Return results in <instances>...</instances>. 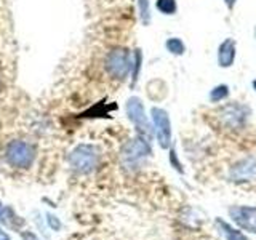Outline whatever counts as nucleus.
<instances>
[{
    "instance_id": "nucleus-12",
    "label": "nucleus",
    "mask_w": 256,
    "mask_h": 240,
    "mask_svg": "<svg viewBox=\"0 0 256 240\" xmlns=\"http://www.w3.org/2000/svg\"><path fill=\"white\" fill-rule=\"evenodd\" d=\"M229 96H230V86L228 84H218L208 93V101L212 104H222L224 101L229 100Z\"/></svg>"
},
{
    "instance_id": "nucleus-21",
    "label": "nucleus",
    "mask_w": 256,
    "mask_h": 240,
    "mask_svg": "<svg viewBox=\"0 0 256 240\" xmlns=\"http://www.w3.org/2000/svg\"><path fill=\"white\" fill-rule=\"evenodd\" d=\"M26 240H38V238H37L36 236H32V234H28V236H26Z\"/></svg>"
},
{
    "instance_id": "nucleus-3",
    "label": "nucleus",
    "mask_w": 256,
    "mask_h": 240,
    "mask_svg": "<svg viewBox=\"0 0 256 240\" xmlns=\"http://www.w3.org/2000/svg\"><path fill=\"white\" fill-rule=\"evenodd\" d=\"M133 53L126 46H114L104 56V70L116 82H125L132 74Z\"/></svg>"
},
{
    "instance_id": "nucleus-14",
    "label": "nucleus",
    "mask_w": 256,
    "mask_h": 240,
    "mask_svg": "<svg viewBox=\"0 0 256 240\" xmlns=\"http://www.w3.org/2000/svg\"><path fill=\"white\" fill-rule=\"evenodd\" d=\"M216 226H218L220 232L222 234V237L226 238V240H246V236H244L242 232L234 229L230 226V224H228L226 221H222V220H216Z\"/></svg>"
},
{
    "instance_id": "nucleus-7",
    "label": "nucleus",
    "mask_w": 256,
    "mask_h": 240,
    "mask_svg": "<svg viewBox=\"0 0 256 240\" xmlns=\"http://www.w3.org/2000/svg\"><path fill=\"white\" fill-rule=\"evenodd\" d=\"M5 157L14 168H29L36 158V149L26 141H13L8 144Z\"/></svg>"
},
{
    "instance_id": "nucleus-10",
    "label": "nucleus",
    "mask_w": 256,
    "mask_h": 240,
    "mask_svg": "<svg viewBox=\"0 0 256 240\" xmlns=\"http://www.w3.org/2000/svg\"><path fill=\"white\" fill-rule=\"evenodd\" d=\"M237 60V40L232 37H226L218 45L216 50V62L221 69H229L236 64Z\"/></svg>"
},
{
    "instance_id": "nucleus-20",
    "label": "nucleus",
    "mask_w": 256,
    "mask_h": 240,
    "mask_svg": "<svg viewBox=\"0 0 256 240\" xmlns=\"http://www.w3.org/2000/svg\"><path fill=\"white\" fill-rule=\"evenodd\" d=\"M0 240H10V236H8L6 232L0 230Z\"/></svg>"
},
{
    "instance_id": "nucleus-18",
    "label": "nucleus",
    "mask_w": 256,
    "mask_h": 240,
    "mask_svg": "<svg viewBox=\"0 0 256 240\" xmlns=\"http://www.w3.org/2000/svg\"><path fill=\"white\" fill-rule=\"evenodd\" d=\"M48 224H50L54 230H58L61 228V222L58 221V218H56V216H52V214L48 216Z\"/></svg>"
},
{
    "instance_id": "nucleus-9",
    "label": "nucleus",
    "mask_w": 256,
    "mask_h": 240,
    "mask_svg": "<svg viewBox=\"0 0 256 240\" xmlns=\"http://www.w3.org/2000/svg\"><path fill=\"white\" fill-rule=\"evenodd\" d=\"M229 216L242 230L256 234V206H248V205L230 206Z\"/></svg>"
},
{
    "instance_id": "nucleus-24",
    "label": "nucleus",
    "mask_w": 256,
    "mask_h": 240,
    "mask_svg": "<svg viewBox=\"0 0 256 240\" xmlns=\"http://www.w3.org/2000/svg\"><path fill=\"white\" fill-rule=\"evenodd\" d=\"M0 210H2V205H0Z\"/></svg>"
},
{
    "instance_id": "nucleus-22",
    "label": "nucleus",
    "mask_w": 256,
    "mask_h": 240,
    "mask_svg": "<svg viewBox=\"0 0 256 240\" xmlns=\"http://www.w3.org/2000/svg\"><path fill=\"white\" fill-rule=\"evenodd\" d=\"M252 88H253L254 93H256V78H253V82H252Z\"/></svg>"
},
{
    "instance_id": "nucleus-19",
    "label": "nucleus",
    "mask_w": 256,
    "mask_h": 240,
    "mask_svg": "<svg viewBox=\"0 0 256 240\" xmlns=\"http://www.w3.org/2000/svg\"><path fill=\"white\" fill-rule=\"evenodd\" d=\"M237 2H238V0H222L224 6L228 8V12H234V8H236Z\"/></svg>"
},
{
    "instance_id": "nucleus-16",
    "label": "nucleus",
    "mask_w": 256,
    "mask_h": 240,
    "mask_svg": "<svg viewBox=\"0 0 256 240\" xmlns=\"http://www.w3.org/2000/svg\"><path fill=\"white\" fill-rule=\"evenodd\" d=\"M154 6L164 16H173L178 13V0H156Z\"/></svg>"
},
{
    "instance_id": "nucleus-2",
    "label": "nucleus",
    "mask_w": 256,
    "mask_h": 240,
    "mask_svg": "<svg viewBox=\"0 0 256 240\" xmlns=\"http://www.w3.org/2000/svg\"><path fill=\"white\" fill-rule=\"evenodd\" d=\"M152 156L150 140L142 134H136L134 138L128 140L122 149H120V164L126 170H138L142 164L148 162V158Z\"/></svg>"
},
{
    "instance_id": "nucleus-17",
    "label": "nucleus",
    "mask_w": 256,
    "mask_h": 240,
    "mask_svg": "<svg viewBox=\"0 0 256 240\" xmlns=\"http://www.w3.org/2000/svg\"><path fill=\"white\" fill-rule=\"evenodd\" d=\"M168 162H170V166H173L176 172L184 173V168H182V164L180 160V156H178V152H176V149L173 146L168 149Z\"/></svg>"
},
{
    "instance_id": "nucleus-5",
    "label": "nucleus",
    "mask_w": 256,
    "mask_h": 240,
    "mask_svg": "<svg viewBox=\"0 0 256 240\" xmlns=\"http://www.w3.org/2000/svg\"><path fill=\"white\" fill-rule=\"evenodd\" d=\"M100 164V150L93 144H78L69 154V165L80 174H88L96 170Z\"/></svg>"
},
{
    "instance_id": "nucleus-4",
    "label": "nucleus",
    "mask_w": 256,
    "mask_h": 240,
    "mask_svg": "<svg viewBox=\"0 0 256 240\" xmlns=\"http://www.w3.org/2000/svg\"><path fill=\"white\" fill-rule=\"evenodd\" d=\"M125 112H126L128 120L133 124L136 133L152 140V136H154V128H152L150 116H148L142 100L138 98V96H130L125 104Z\"/></svg>"
},
{
    "instance_id": "nucleus-11",
    "label": "nucleus",
    "mask_w": 256,
    "mask_h": 240,
    "mask_svg": "<svg viewBox=\"0 0 256 240\" xmlns=\"http://www.w3.org/2000/svg\"><path fill=\"white\" fill-rule=\"evenodd\" d=\"M133 53V62H132V74H130V86L134 88L138 85L140 78H141V74H142V68H144V53L140 46H136L132 50Z\"/></svg>"
},
{
    "instance_id": "nucleus-6",
    "label": "nucleus",
    "mask_w": 256,
    "mask_h": 240,
    "mask_svg": "<svg viewBox=\"0 0 256 240\" xmlns=\"http://www.w3.org/2000/svg\"><path fill=\"white\" fill-rule=\"evenodd\" d=\"M150 122L152 128H154V136L157 140V144L160 149L168 150L173 146V126H172V118L168 110L158 106L150 108Z\"/></svg>"
},
{
    "instance_id": "nucleus-23",
    "label": "nucleus",
    "mask_w": 256,
    "mask_h": 240,
    "mask_svg": "<svg viewBox=\"0 0 256 240\" xmlns=\"http://www.w3.org/2000/svg\"><path fill=\"white\" fill-rule=\"evenodd\" d=\"M254 40H256V26H254Z\"/></svg>"
},
{
    "instance_id": "nucleus-13",
    "label": "nucleus",
    "mask_w": 256,
    "mask_h": 240,
    "mask_svg": "<svg viewBox=\"0 0 256 240\" xmlns=\"http://www.w3.org/2000/svg\"><path fill=\"white\" fill-rule=\"evenodd\" d=\"M164 45L166 53H170L172 56H184L188 52L186 42L181 37H168Z\"/></svg>"
},
{
    "instance_id": "nucleus-15",
    "label": "nucleus",
    "mask_w": 256,
    "mask_h": 240,
    "mask_svg": "<svg viewBox=\"0 0 256 240\" xmlns=\"http://www.w3.org/2000/svg\"><path fill=\"white\" fill-rule=\"evenodd\" d=\"M136 8H138L140 21L144 28H148L152 22V6L150 0H136Z\"/></svg>"
},
{
    "instance_id": "nucleus-1",
    "label": "nucleus",
    "mask_w": 256,
    "mask_h": 240,
    "mask_svg": "<svg viewBox=\"0 0 256 240\" xmlns=\"http://www.w3.org/2000/svg\"><path fill=\"white\" fill-rule=\"evenodd\" d=\"M252 118V108L240 101L222 102L216 110V120L228 132H242Z\"/></svg>"
},
{
    "instance_id": "nucleus-8",
    "label": "nucleus",
    "mask_w": 256,
    "mask_h": 240,
    "mask_svg": "<svg viewBox=\"0 0 256 240\" xmlns=\"http://www.w3.org/2000/svg\"><path fill=\"white\" fill-rule=\"evenodd\" d=\"M229 178L234 182L256 181V157L246 156L229 166Z\"/></svg>"
}]
</instances>
